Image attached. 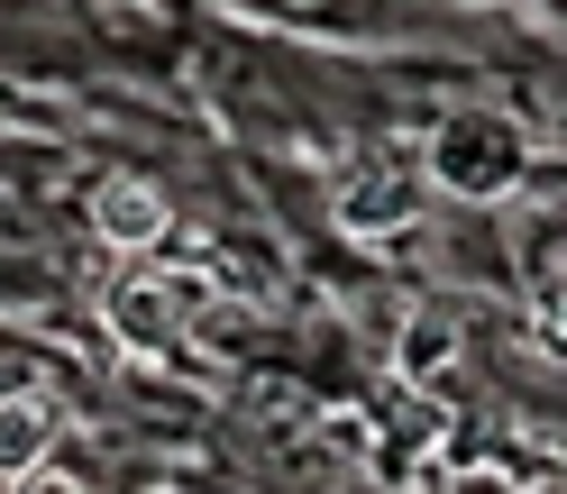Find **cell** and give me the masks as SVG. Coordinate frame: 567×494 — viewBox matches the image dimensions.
<instances>
[{
  "label": "cell",
  "mask_w": 567,
  "mask_h": 494,
  "mask_svg": "<svg viewBox=\"0 0 567 494\" xmlns=\"http://www.w3.org/2000/svg\"><path fill=\"white\" fill-rule=\"evenodd\" d=\"M92 229H101V247H120V257H147V247L174 229V210H165V193L147 184V174H111V184L92 193Z\"/></svg>",
  "instance_id": "1"
},
{
  "label": "cell",
  "mask_w": 567,
  "mask_h": 494,
  "mask_svg": "<svg viewBox=\"0 0 567 494\" xmlns=\"http://www.w3.org/2000/svg\"><path fill=\"white\" fill-rule=\"evenodd\" d=\"M184 311H193V285H120L111 294V330L128 339V348H147V358H165L174 339H184Z\"/></svg>",
  "instance_id": "2"
},
{
  "label": "cell",
  "mask_w": 567,
  "mask_h": 494,
  "mask_svg": "<svg viewBox=\"0 0 567 494\" xmlns=\"http://www.w3.org/2000/svg\"><path fill=\"white\" fill-rule=\"evenodd\" d=\"M55 403L28 384L19 403H0V485H19V476H38V467H55Z\"/></svg>",
  "instance_id": "3"
},
{
  "label": "cell",
  "mask_w": 567,
  "mask_h": 494,
  "mask_svg": "<svg viewBox=\"0 0 567 494\" xmlns=\"http://www.w3.org/2000/svg\"><path fill=\"white\" fill-rule=\"evenodd\" d=\"M457 358V321L449 311H412V330H403V375H440Z\"/></svg>",
  "instance_id": "4"
},
{
  "label": "cell",
  "mask_w": 567,
  "mask_h": 494,
  "mask_svg": "<svg viewBox=\"0 0 567 494\" xmlns=\"http://www.w3.org/2000/svg\"><path fill=\"white\" fill-rule=\"evenodd\" d=\"M10 494H92V485H83L74 467H38V476H19Z\"/></svg>",
  "instance_id": "5"
},
{
  "label": "cell",
  "mask_w": 567,
  "mask_h": 494,
  "mask_svg": "<svg viewBox=\"0 0 567 494\" xmlns=\"http://www.w3.org/2000/svg\"><path fill=\"white\" fill-rule=\"evenodd\" d=\"M540 348H558V358H567V294L540 302Z\"/></svg>",
  "instance_id": "6"
},
{
  "label": "cell",
  "mask_w": 567,
  "mask_h": 494,
  "mask_svg": "<svg viewBox=\"0 0 567 494\" xmlns=\"http://www.w3.org/2000/svg\"><path fill=\"white\" fill-rule=\"evenodd\" d=\"M19 394H28V384H19V375H10V367H0V403H19Z\"/></svg>",
  "instance_id": "7"
}]
</instances>
